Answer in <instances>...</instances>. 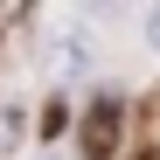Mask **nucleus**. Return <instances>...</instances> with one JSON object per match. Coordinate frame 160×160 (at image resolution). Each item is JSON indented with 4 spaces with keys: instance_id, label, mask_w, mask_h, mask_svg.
Wrapping results in <instances>:
<instances>
[{
    "instance_id": "1",
    "label": "nucleus",
    "mask_w": 160,
    "mask_h": 160,
    "mask_svg": "<svg viewBox=\"0 0 160 160\" xmlns=\"http://www.w3.org/2000/svg\"><path fill=\"white\" fill-rule=\"evenodd\" d=\"M118 125H125V104L118 98H98L84 125H77V153L84 160H118Z\"/></svg>"
},
{
    "instance_id": "2",
    "label": "nucleus",
    "mask_w": 160,
    "mask_h": 160,
    "mask_svg": "<svg viewBox=\"0 0 160 160\" xmlns=\"http://www.w3.org/2000/svg\"><path fill=\"white\" fill-rule=\"evenodd\" d=\"M146 42H153V49H160V7H153V14H146Z\"/></svg>"
},
{
    "instance_id": "3",
    "label": "nucleus",
    "mask_w": 160,
    "mask_h": 160,
    "mask_svg": "<svg viewBox=\"0 0 160 160\" xmlns=\"http://www.w3.org/2000/svg\"><path fill=\"white\" fill-rule=\"evenodd\" d=\"M139 160H160V153H139Z\"/></svg>"
}]
</instances>
